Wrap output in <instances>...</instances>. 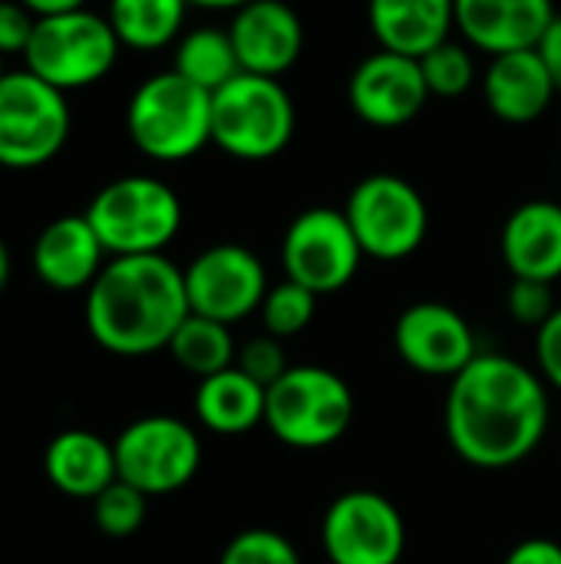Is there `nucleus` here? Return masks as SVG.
Returning a JSON list of instances; mask_svg holds the SVG:
<instances>
[{
    "label": "nucleus",
    "instance_id": "f257e3e1",
    "mask_svg": "<svg viewBox=\"0 0 561 564\" xmlns=\"http://www.w3.org/2000/svg\"><path fill=\"white\" fill-rule=\"evenodd\" d=\"M552 406L542 373L509 354H483L450 380L443 430L453 453L486 473L526 463L549 433Z\"/></svg>",
    "mask_w": 561,
    "mask_h": 564
},
{
    "label": "nucleus",
    "instance_id": "f03ea898",
    "mask_svg": "<svg viewBox=\"0 0 561 564\" xmlns=\"http://www.w3.org/2000/svg\"><path fill=\"white\" fill-rule=\"evenodd\" d=\"M188 314L185 271L165 254L109 258L83 304L89 337L116 357L169 350Z\"/></svg>",
    "mask_w": 561,
    "mask_h": 564
},
{
    "label": "nucleus",
    "instance_id": "7ed1b4c3",
    "mask_svg": "<svg viewBox=\"0 0 561 564\" xmlns=\"http://www.w3.org/2000/svg\"><path fill=\"white\" fill-rule=\"evenodd\" d=\"M132 145L155 162H185L212 142V93L175 69L136 86L126 106Z\"/></svg>",
    "mask_w": 561,
    "mask_h": 564
},
{
    "label": "nucleus",
    "instance_id": "20e7f679",
    "mask_svg": "<svg viewBox=\"0 0 561 564\" xmlns=\"http://www.w3.org/2000/svg\"><path fill=\"white\" fill-rule=\"evenodd\" d=\"M298 129L294 99L274 76L238 73L212 93V142L238 162L281 155Z\"/></svg>",
    "mask_w": 561,
    "mask_h": 564
},
{
    "label": "nucleus",
    "instance_id": "39448f33",
    "mask_svg": "<svg viewBox=\"0 0 561 564\" xmlns=\"http://www.w3.org/2000/svg\"><path fill=\"white\" fill-rule=\"evenodd\" d=\"M354 410V390L341 373L314 364H294L268 387L265 426L291 449H327L347 436Z\"/></svg>",
    "mask_w": 561,
    "mask_h": 564
},
{
    "label": "nucleus",
    "instance_id": "423d86ee",
    "mask_svg": "<svg viewBox=\"0 0 561 564\" xmlns=\"http://www.w3.org/2000/svg\"><path fill=\"white\" fill-rule=\"evenodd\" d=\"M109 258L162 254L182 228V202L155 175H122L103 185L83 212Z\"/></svg>",
    "mask_w": 561,
    "mask_h": 564
},
{
    "label": "nucleus",
    "instance_id": "0eeeda50",
    "mask_svg": "<svg viewBox=\"0 0 561 564\" xmlns=\"http://www.w3.org/2000/svg\"><path fill=\"white\" fill-rule=\"evenodd\" d=\"M119 36L103 13L86 7L36 17L30 46L23 53V69L40 76L60 93L86 89L109 76L119 59Z\"/></svg>",
    "mask_w": 561,
    "mask_h": 564
},
{
    "label": "nucleus",
    "instance_id": "6e6552de",
    "mask_svg": "<svg viewBox=\"0 0 561 564\" xmlns=\"http://www.w3.org/2000/svg\"><path fill=\"white\" fill-rule=\"evenodd\" d=\"M73 129L66 93L30 69H7L0 79V165L13 172L53 162Z\"/></svg>",
    "mask_w": 561,
    "mask_h": 564
},
{
    "label": "nucleus",
    "instance_id": "1a4fd4ad",
    "mask_svg": "<svg viewBox=\"0 0 561 564\" xmlns=\"http://www.w3.org/2000/svg\"><path fill=\"white\" fill-rule=\"evenodd\" d=\"M364 258L403 261L420 251L430 231V208L420 188L400 175L377 172L360 178L344 205Z\"/></svg>",
    "mask_w": 561,
    "mask_h": 564
},
{
    "label": "nucleus",
    "instance_id": "9d476101",
    "mask_svg": "<svg viewBox=\"0 0 561 564\" xmlns=\"http://www.w3.org/2000/svg\"><path fill=\"white\" fill-rule=\"evenodd\" d=\"M112 449L119 479L136 486L149 499L185 489L202 466L198 433L185 420L162 413L129 423L116 436Z\"/></svg>",
    "mask_w": 561,
    "mask_h": 564
},
{
    "label": "nucleus",
    "instance_id": "9b49d317",
    "mask_svg": "<svg viewBox=\"0 0 561 564\" xmlns=\"http://www.w3.org/2000/svg\"><path fill=\"white\" fill-rule=\"evenodd\" d=\"M364 261L360 241L344 208H308L281 238V268L288 281L304 284L317 297L344 291Z\"/></svg>",
    "mask_w": 561,
    "mask_h": 564
},
{
    "label": "nucleus",
    "instance_id": "f8f14e48",
    "mask_svg": "<svg viewBox=\"0 0 561 564\" xmlns=\"http://www.w3.org/2000/svg\"><path fill=\"white\" fill-rule=\"evenodd\" d=\"M321 549L331 564H400L407 552L403 512L374 489L341 492L321 519Z\"/></svg>",
    "mask_w": 561,
    "mask_h": 564
},
{
    "label": "nucleus",
    "instance_id": "ddd939ff",
    "mask_svg": "<svg viewBox=\"0 0 561 564\" xmlns=\"http://www.w3.org/2000/svg\"><path fill=\"white\" fill-rule=\"evenodd\" d=\"M182 271H185L188 311L228 327L258 314L271 288L261 258L251 248L231 241L205 248Z\"/></svg>",
    "mask_w": 561,
    "mask_h": 564
},
{
    "label": "nucleus",
    "instance_id": "4468645a",
    "mask_svg": "<svg viewBox=\"0 0 561 564\" xmlns=\"http://www.w3.org/2000/svg\"><path fill=\"white\" fill-rule=\"evenodd\" d=\"M393 350L410 370L443 380H453L479 357L473 324L443 301L403 307L393 324Z\"/></svg>",
    "mask_w": 561,
    "mask_h": 564
},
{
    "label": "nucleus",
    "instance_id": "2eb2a0df",
    "mask_svg": "<svg viewBox=\"0 0 561 564\" xmlns=\"http://www.w3.org/2000/svg\"><path fill=\"white\" fill-rule=\"evenodd\" d=\"M350 109L374 129H397L417 119L430 99L420 59L390 50L370 53L347 83Z\"/></svg>",
    "mask_w": 561,
    "mask_h": 564
},
{
    "label": "nucleus",
    "instance_id": "dca6fc26",
    "mask_svg": "<svg viewBox=\"0 0 561 564\" xmlns=\"http://www.w3.org/2000/svg\"><path fill=\"white\" fill-rule=\"evenodd\" d=\"M241 73L281 76L288 73L304 50V23L284 0H251L235 10L228 23Z\"/></svg>",
    "mask_w": 561,
    "mask_h": 564
},
{
    "label": "nucleus",
    "instance_id": "f3484780",
    "mask_svg": "<svg viewBox=\"0 0 561 564\" xmlns=\"http://www.w3.org/2000/svg\"><path fill=\"white\" fill-rule=\"evenodd\" d=\"M552 20V0H456V30L486 56L536 50Z\"/></svg>",
    "mask_w": 561,
    "mask_h": 564
},
{
    "label": "nucleus",
    "instance_id": "a211bd4d",
    "mask_svg": "<svg viewBox=\"0 0 561 564\" xmlns=\"http://www.w3.org/2000/svg\"><path fill=\"white\" fill-rule=\"evenodd\" d=\"M109 254L86 215H63L50 221L30 251L33 274L53 291H89Z\"/></svg>",
    "mask_w": 561,
    "mask_h": 564
},
{
    "label": "nucleus",
    "instance_id": "6ab92c4d",
    "mask_svg": "<svg viewBox=\"0 0 561 564\" xmlns=\"http://www.w3.org/2000/svg\"><path fill=\"white\" fill-rule=\"evenodd\" d=\"M499 251L513 278L555 284L561 278V205L549 198L522 202L503 225Z\"/></svg>",
    "mask_w": 561,
    "mask_h": 564
},
{
    "label": "nucleus",
    "instance_id": "aec40b11",
    "mask_svg": "<svg viewBox=\"0 0 561 564\" xmlns=\"http://www.w3.org/2000/svg\"><path fill=\"white\" fill-rule=\"evenodd\" d=\"M555 83L536 50H516L489 56L483 76V96L496 119L522 126L536 122L555 99Z\"/></svg>",
    "mask_w": 561,
    "mask_h": 564
},
{
    "label": "nucleus",
    "instance_id": "412c9836",
    "mask_svg": "<svg viewBox=\"0 0 561 564\" xmlns=\"http://www.w3.org/2000/svg\"><path fill=\"white\" fill-rule=\"evenodd\" d=\"M367 20L380 50L420 59L450 40L456 0H370Z\"/></svg>",
    "mask_w": 561,
    "mask_h": 564
},
{
    "label": "nucleus",
    "instance_id": "4be33fe9",
    "mask_svg": "<svg viewBox=\"0 0 561 564\" xmlns=\"http://www.w3.org/2000/svg\"><path fill=\"white\" fill-rule=\"evenodd\" d=\"M43 469L56 492L89 502L119 479L112 443H106L89 430L56 433L43 453Z\"/></svg>",
    "mask_w": 561,
    "mask_h": 564
},
{
    "label": "nucleus",
    "instance_id": "5701e85b",
    "mask_svg": "<svg viewBox=\"0 0 561 564\" xmlns=\"http://www.w3.org/2000/svg\"><path fill=\"white\" fill-rule=\"evenodd\" d=\"M265 403L268 390L238 367L212 373L195 387V416L215 436H245L265 426Z\"/></svg>",
    "mask_w": 561,
    "mask_h": 564
},
{
    "label": "nucleus",
    "instance_id": "b1692460",
    "mask_svg": "<svg viewBox=\"0 0 561 564\" xmlns=\"http://www.w3.org/2000/svg\"><path fill=\"white\" fill-rule=\"evenodd\" d=\"M188 0H109L106 20L122 46L149 53L169 46L185 23Z\"/></svg>",
    "mask_w": 561,
    "mask_h": 564
},
{
    "label": "nucleus",
    "instance_id": "393cba45",
    "mask_svg": "<svg viewBox=\"0 0 561 564\" xmlns=\"http://www.w3.org/2000/svg\"><path fill=\"white\" fill-rule=\"evenodd\" d=\"M172 69L179 76H185L188 83L202 86L205 93H215L241 73V63H238L228 30L198 26V30H188L185 36H179Z\"/></svg>",
    "mask_w": 561,
    "mask_h": 564
},
{
    "label": "nucleus",
    "instance_id": "a878e982",
    "mask_svg": "<svg viewBox=\"0 0 561 564\" xmlns=\"http://www.w3.org/2000/svg\"><path fill=\"white\" fill-rule=\"evenodd\" d=\"M169 354L185 373L205 380L212 373L235 367L238 344H235V334L228 324H218L202 314H188L182 321V327L175 330V337L169 340Z\"/></svg>",
    "mask_w": 561,
    "mask_h": 564
},
{
    "label": "nucleus",
    "instance_id": "bb28decb",
    "mask_svg": "<svg viewBox=\"0 0 561 564\" xmlns=\"http://www.w3.org/2000/svg\"><path fill=\"white\" fill-rule=\"evenodd\" d=\"M317 294L308 291L304 284L298 281H278L268 288L265 301H261V324H265V334L278 337V340H291L298 334H304L317 314Z\"/></svg>",
    "mask_w": 561,
    "mask_h": 564
},
{
    "label": "nucleus",
    "instance_id": "cd10ccee",
    "mask_svg": "<svg viewBox=\"0 0 561 564\" xmlns=\"http://www.w3.org/2000/svg\"><path fill=\"white\" fill-rule=\"evenodd\" d=\"M420 69L427 79L430 96H463L473 83H476V59H473V46L460 43V40H446L440 46H433L427 56H420Z\"/></svg>",
    "mask_w": 561,
    "mask_h": 564
},
{
    "label": "nucleus",
    "instance_id": "c85d7f7f",
    "mask_svg": "<svg viewBox=\"0 0 561 564\" xmlns=\"http://www.w3.org/2000/svg\"><path fill=\"white\" fill-rule=\"evenodd\" d=\"M145 509H149V496L139 492L136 486L116 479L109 489H103L93 499V522L109 539H129L142 529Z\"/></svg>",
    "mask_w": 561,
    "mask_h": 564
},
{
    "label": "nucleus",
    "instance_id": "c756f323",
    "mask_svg": "<svg viewBox=\"0 0 561 564\" xmlns=\"http://www.w3.org/2000/svg\"><path fill=\"white\" fill-rule=\"evenodd\" d=\"M218 564H304L294 542L274 529H245L225 549Z\"/></svg>",
    "mask_w": 561,
    "mask_h": 564
},
{
    "label": "nucleus",
    "instance_id": "7c9ffc66",
    "mask_svg": "<svg viewBox=\"0 0 561 564\" xmlns=\"http://www.w3.org/2000/svg\"><path fill=\"white\" fill-rule=\"evenodd\" d=\"M555 284H546V281H529V278H513L509 284V294H506V307L513 314L516 324L529 327V330H539L555 311H559V301H555Z\"/></svg>",
    "mask_w": 561,
    "mask_h": 564
},
{
    "label": "nucleus",
    "instance_id": "2f4dec72",
    "mask_svg": "<svg viewBox=\"0 0 561 564\" xmlns=\"http://www.w3.org/2000/svg\"><path fill=\"white\" fill-rule=\"evenodd\" d=\"M238 370H245L251 380H258L265 390L271 383H278L294 364H288V354H284V340L271 337V334H258L251 340H245L238 347V360H235Z\"/></svg>",
    "mask_w": 561,
    "mask_h": 564
},
{
    "label": "nucleus",
    "instance_id": "473e14b6",
    "mask_svg": "<svg viewBox=\"0 0 561 564\" xmlns=\"http://www.w3.org/2000/svg\"><path fill=\"white\" fill-rule=\"evenodd\" d=\"M36 26V13L26 10L20 0H0V56L26 53L30 36Z\"/></svg>",
    "mask_w": 561,
    "mask_h": 564
},
{
    "label": "nucleus",
    "instance_id": "72a5a7b5",
    "mask_svg": "<svg viewBox=\"0 0 561 564\" xmlns=\"http://www.w3.org/2000/svg\"><path fill=\"white\" fill-rule=\"evenodd\" d=\"M536 370L549 383V390L561 393V304L559 311L536 330Z\"/></svg>",
    "mask_w": 561,
    "mask_h": 564
},
{
    "label": "nucleus",
    "instance_id": "f704fd0d",
    "mask_svg": "<svg viewBox=\"0 0 561 564\" xmlns=\"http://www.w3.org/2000/svg\"><path fill=\"white\" fill-rule=\"evenodd\" d=\"M503 564H561V545L552 539H522L509 549Z\"/></svg>",
    "mask_w": 561,
    "mask_h": 564
},
{
    "label": "nucleus",
    "instance_id": "c9c22d12",
    "mask_svg": "<svg viewBox=\"0 0 561 564\" xmlns=\"http://www.w3.org/2000/svg\"><path fill=\"white\" fill-rule=\"evenodd\" d=\"M536 53L542 56V63H546V69H549V76H552V83H555V89L561 93V13H555V20H552L549 30L542 33Z\"/></svg>",
    "mask_w": 561,
    "mask_h": 564
},
{
    "label": "nucleus",
    "instance_id": "e433bc0d",
    "mask_svg": "<svg viewBox=\"0 0 561 564\" xmlns=\"http://www.w3.org/2000/svg\"><path fill=\"white\" fill-rule=\"evenodd\" d=\"M26 10H33L36 17H53V13H66V10H79L86 7V0H20Z\"/></svg>",
    "mask_w": 561,
    "mask_h": 564
},
{
    "label": "nucleus",
    "instance_id": "4c0bfd02",
    "mask_svg": "<svg viewBox=\"0 0 561 564\" xmlns=\"http://www.w3.org/2000/svg\"><path fill=\"white\" fill-rule=\"evenodd\" d=\"M251 0H188V7H205V10H241Z\"/></svg>",
    "mask_w": 561,
    "mask_h": 564
},
{
    "label": "nucleus",
    "instance_id": "58836bf2",
    "mask_svg": "<svg viewBox=\"0 0 561 564\" xmlns=\"http://www.w3.org/2000/svg\"><path fill=\"white\" fill-rule=\"evenodd\" d=\"M7 281H10V254H7V245L0 241V294L7 288Z\"/></svg>",
    "mask_w": 561,
    "mask_h": 564
},
{
    "label": "nucleus",
    "instance_id": "ea45409f",
    "mask_svg": "<svg viewBox=\"0 0 561 564\" xmlns=\"http://www.w3.org/2000/svg\"><path fill=\"white\" fill-rule=\"evenodd\" d=\"M7 76V66H3V56H0V79Z\"/></svg>",
    "mask_w": 561,
    "mask_h": 564
}]
</instances>
